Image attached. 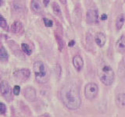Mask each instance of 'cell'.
Masks as SVG:
<instances>
[{"label":"cell","mask_w":125,"mask_h":117,"mask_svg":"<svg viewBox=\"0 0 125 117\" xmlns=\"http://www.w3.org/2000/svg\"><path fill=\"white\" fill-rule=\"evenodd\" d=\"M33 70L36 80L40 84H45L49 80L50 72L47 65L42 61H37L34 63Z\"/></svg>","instance_id":"3"},{"label":"cell","mask_w":125,"mask_h":117,"mask_svg":"<svg viewBox=\"0 0 125 117\" xmlns=\"http://www.w3.org/2000/svg\"><path fill=\"white\" fill-rule=\"evenodd\" d=\"M42 116H49V115L48 114V115H47V114H45V115H42Z\"/></svg>","instance_id":"30"},{"label":"cell","mask_w":125,"mask_h":117,"mask_svg":"<svg viewBox=\"0 0 125 117\" xmlns=\"http://www.w3.org/2000/svg\"><path fill=\"white\" fill-rule=\"evenodd\" d=\"M60 2L62 4H63V5H64V4L66 3V0H60Z\"/></svg>","instance_id":"28"},{"label":"cell","mask_w":125,"mask_h":117,"mask_svg":"<svg viewBox=\"0 0 125 117\" xmlns=\"http://www.w3.org/2000/svg\"><path fill=\"white\" fill-rule=\"evenodd\" d=\"M107 18H108V16H107L106 14H105V13L102 14V15H101V17H100L101 20H106Z\"/></svg>","instance_id":"25"},{"label":"cell","mask_w":125,"mask_h":117,"mask_svg":"<svg viewBox=\"0 0 125 117\" xmlns=\"http://www.w3.org/2000/svg\"><path fill=\"white\" fill-rule=\"evenodd\" d=\"M74 45H75V41L74 40H71L70 42H69V44H68V46L69 47H72Z\"/></svg>","instance_id":"26"},{"label":"cell","mask_w":125,"mask_h":117,"mask_svg":"<svg viewBox=\"0 0 125 117\" xmlns=\"http://www.w3.org/2000/svg\"><path fill=\"white\" fill-rule=\"evenodd\" d=\"M9 59V54H8L6 49L4 47L0 48V60L2 62H6Z\"/></svg>","instance_id":"17"},{"label":"cell","mask_w":125,"mask_h":117,"mask_svg":"<svg viewBox=\"0 0 125 117\" xmlns=\"http://www.w3.org/2000/svg\"><path fill=\"white\" fill-rule=\"evenodd\" d=\"M98 76L100 81L105 86H110L115 80V73L109 64L103 62L98 69Z\"/></svg>","instance_id":"2"},{"label":"cell","mask_w":125,"mask_h":117,"mask_svg":"<svg viewBox=\"0 0 125 117\" xmlns=\"http://www.w3.org/2000/svg\"><path fill=\"white\" fill-rule=\"evenodd\" d=\"M52 7V10L54 12V13L56 16H58V17H60L62 14V12H61V9H60V6L58 5V3L56 2H53Z\"/></svg>","instance_id":"18"},{"label":"cell","mask_w":125,"mask_h":117,"mask_svg":"<svg viewBox=\"0 0 125 117\" xmlns=\"http://www.w3.org/2000/svg\"><path fill=\"white\" fill-rule=\"evenodd\" d=\"M15 77H17V79L20 80H27L31 76V71L28 69H19L17 70L14 73Z\"/></svg>","instance_id":"7"},{"label":"cell","mask_w":125,"mask_h":117,"mask_svg":"<svg viewBox=\"0 0 125 117\" xmlns=\"http://www.w3.org/2000/svg\"><path fill=\"white\" fill-rule=\"evenodd\" d=\"M118 74L122 81L125 82V64L124 62L122 60L119 64L118 66Z\"/></svg>","instance_id":"16"},{"label":"cell","mask_w":125,"mask_h":117,"mask_svg":"<svg viewBox=\"0 0 125 117\" xmlns=\"http://www.w3.org/2000/svg\"><path fill=\"white\" fill-rule=\"evenodd\" d=\"M21 48H22L23 52H24L25 54L28 55V56L31 55V49H30V47H29L28 45L25 44V43H23V44L21 45Z\"/></svg>","instance_id":"19"},{"label":"cell","mask_w":125,"mask_h":117,"mask_svg":"<svg viewBox=\"0 0 125 117\" xmlns=\"http://www.w3.org/2000/svg\"><path fill=\"white\" fill-rule=\"evenodd\" d=\"M6 112V106L4 103L0 102V114H4Z\"/></svg>","instance_id":"22"},{"label":"cell","mask_w":125,"mask_h":117,"mask_svg":"<svg viewBox=\"0 0 125 117\" xmlns=\"http://www.w3.org/2000/svg\"><path fill=\"white\" fill-rule=\"evenodd\" d=\"M86 21L89 24H95L99 22V13L96 9H90L87 11Z\"/></svg>","instance_id":"5"},{"label":"cell","mask_w":125,"mask_h":117,"mask_svg":"<svg viewBox=\"0 0 125 117\" xmlns=\"http://www.w3.org/2000/svg\"><path fill=\"white\" fill-rule=\"evenodd\" d=\"M43 21H44L45 25L48 27H51L53 25V22H52V20H49L47 18H44L43 19Z\"/></svg>","instance_id":"21"},{"label":"cell","mask_w":125,"mask_h":117,"mask_svg":"<svg viewBox=\"0 0 125 117\" xmlns=\"http://www.w3.org/2000/svg\"><path fill=\"white\" fill-rule=\"evenodd\" d=\"M0 27H2V29L7 30H8V24L7 22L5 19H4L2 16H0Z\"/></svg>","instance_id":"20"},{"label":"cell","mask_w":125,"mask_h":117,"mask_svg":"<svg viewBox=\"0 0 125 117\" xmlns=\"http://www.w3.org/2000/svg\"><path fill=\"white\" fill-rule=\"evenodd\" d=\"M115 48L117 52L124 53L125 52V36L121 35V36L117 39L115 44Z\"/></svg>","instance_id":"9"},{"label":"cell","mask_w":125,"mask_h":117,"mask_svg":"<svg viewBox=\"0 0 125 117\" xmlns=\"http://www.w3.org/2000/svg\"><path fill=\"white\" fill-rule=\"evenodd\" d=\"M49 0H43V2H44V5H45V6H47L49 5Z\"/></svg>","instance_id":"27"},{"label":"cell","mask_w":125,"mask_h":117,"mask_svg":"<svg viewBox=\"0 0 125 117\" xmlns=\"http://www.w3.org/2000/svg\"><path fill=\"white\" fill-rule=\"evenodd\" d=\"M3 5V0H0V6Z\"/></svg>","instance_id":"29"},{"label":"cell","mask_w":125,"mask_h":117,"mask_svg":"<svg viewBox=\"0 0 125 117\" xmlns=\"http://www.w3.org/2000/svg\"><path fill=\"white\" fill-rule=\"evenodd\" d=\"M95 41L98 46L102 48V47L105 45V42H106V36L103 32H98L95 35Z\"/></svg>","instance_id":"10"},{"label":"cell","mask_w":125,"mask_h":117,"mask_svg":"<svg viewBox=\"0 0 125 117\" xmlns=\"http://www.w3.org/2000/svg\"><path fill=\"white\" fill-rule=\"evenodd\" d=\"M56 39H57V42H58V45H59V48H60V50H62V49L63 48V45H64V43L62 41V40L59 38L58 36H56Z\"/></svg>","instance_id":"24"},{"label":"cell","mask_w":125,"mask_h":117,"mask_svg":"<svg viewBox=\"0 0 125 117\" xmlns=\"http://www.w3.org/2000/svg\"><path fill=\"white\" fill-rule=\"evenodd\" d=\"M116 105L117 107L120 108H125V94L124 93H119L117 94L115 98Z\"/></svg>","instance_id":"13"},{"label":"cell","mask_w":125,"mask_h":117,"mask_svg":"<svg viewBox=\"0 0 125 117\" xmlns=\"http://www.w3.org/2000/svg\"><path fill=\"white\" fill-rule=\"evenodd\" d=\"M0 92L3 97L6 98L11 96V88L6 80H2L0 83Z\"/></svg>","instance_id":"8"},{"label":"cell","mask_w":125,"mask_h":117,"mask_svg":"<svg viewBox=\"0 0 125 117\" xmlns=\"http://www.w3.org/2000/svg\"><path fill=\"white\" fill-rule=\"evenodd\" d=\"M125 23V14L120 13L116 17V21H115V27L116 30H120L123 27Z\"/></svg>","instance_id":"14"},{"label":"cell","mask_w":125,"mask_h":117,"mask_svg":"<svg viewBox=\"0 0 125 117\" xmlns=\"http://www.w3.org/2000/svg\"><path fill=\"white\" fill-rule=\"evenodd\" d=\"M23 28V24L22 23L20 20H15L10 27V30L11 32H13V34H17L19 32H21V30Z\"/></svg>","instance_id":"15"},{"label":"cell","mask_w":125,"mask_h":117,"mask_svg":"<svg viewBox=\"0 0 125 117\" xmlns=\"http://www.w3.org/2000/svg\"><path fill=\"white\" fill-rule=\"evenodd\" d=\"M23 96H24V98L27 101H34L36 99L37 93L34 88L31 87H27L24 89V91H23Z\"/></svg>","instance_id":"6"},{"label":"cell","mask_w":125,"mask_h":117,"mask_svg":"<svg viewBox=\"0 0 125 117\" xmlns=\"http://www.w3.org/2000/svg\"><path fill=\"white\" fill-rule=\"evenodd\" d=\"M13 92L15 95H19L20 92H21V87L18 85H16L14 86V88L13 89Z\"/></svg>","instance_id":"23"},{"label":"cell","mask_w":125,"mask_h":117,"mask_svg":"<svg viewBox=\"0 0 125 117\" xmlns=\"http://www.w3.org/2000/svg\"><path fill=\"white\" fill-rule=\"evenodd\" d=\"M31 8L34 13L41 14L43 12V9L40 0H32L31 3Z\"/></svg>","instance_id":"12"},{"label":"cell","mask_w":125,"mask_h":117,"mask_svg":"<svg viewBox=\"0 0 125 117\" xmlns=\"http://www.w3.org/2000/svg\"><path fill=\"white\" fill-rule=\"evenodd\" d=\"M60 98L65 106L70 110H76L81 105L80 88L74 81H69L62 87L60 91Z\"/></svg>","instance_id":"1"},{"label":"cell","mask_w":125,"mask_h":117,"mask_svg":"<svg viewBox=\"0 0 125 117\" xmlns=\"http://www.w3.org/2000/svg\"><path fill=\"white\" fill-rule=\"evenodd\" d=\"M99 93V87L95 83H88L84 87V95L88 100L92 101L95 98Z\"/></svg>","instance_id":"4"},{"label":"cell","mask_w":125,"mask_h":117,"mask_svg":"<svg viewBox=\"0 0 125 117\" xmlns=\"http://www.w3.org/2000/svg\"><path fill=\"white\" fill-rule=\"evenodd\" d=\"M73 65L77 71H81L84 66V60L80 55H77L73 58Z\"/></svg>","instance_id":"11"}]
</instances>
